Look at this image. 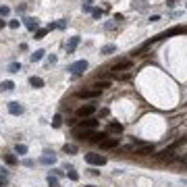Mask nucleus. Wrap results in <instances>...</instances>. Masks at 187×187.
<instances>
[{"instance_id":"obj_30","label":"nucleus","mask_w":187,"mask_h":187,"mask_svg":"<svg viewBox=\"0 0 187 187\" xmlns=\"http://www.w3.org/2000/svg\"><path fill=\"white\" fill-rule=\"evenodd\" d=\"M21 25V21H17V19H13V21H8V27L11 29H17Z\"/></svg>"},{"instance_id":"obj_3","label":"nucleus","mask_w":187,"mask_h":187,"mask_svg":"<svg viewBox=\"0 0 187 187\" xmlns=\"http://www.w3.org/2000/svg\"><path fill=\"white\" fill-rule=\"evenodd\" d=\"M87 67H90V65H87V60H77V62H73V65L69 67V73L77 77V75H81V73H85V71H87Z\"/></svg>"},{"instance_id":"obj_40","label":"nucleus","mask_w":187,"mask_h":187,"mask_svg":"<svg viewBox=\"0 0 187 187\" xmlns=\"http://www.w3.org/2000/svg\"><path fill=\"white\" fill-rule=\"evenodd\" d=\"M7 185V179H0V187H4Z\"/></svg>"},{"instance_id":"obj_11","label":"nucleus","mask_w":187,"mask_h":187,"mask_svg":"<svg viewBox=\"0 0 187 187\" xmlns=\"http://www.w3.org/2000/svg\"><path fill=\"white\" fill-rule=\"evenodd\" d=\"M23 23H25V27H27L29 31H35V29H38V19H35V17H25Z\"/></svg>"},{"instance_id":"obj_24","label":"nucleus","mask_w":187,"mask_h":187,"mask_svg":"<svg viewBox=\"0 0 187 187\" xmlns=\"http://www.w3.org/2000/svg\"><path fill=\"white\" fill-rule=\"evenodd\" d=\"M60 125H62V117H60V114H54V118H52V127H54V129H58Z\"/></svg>"},{"instance_id":"obj_21","label":"nucleus","mask_w":187,"mask_h":187,"mask_svg":"<svg viewBox=\"0 0 187 187\" xmlns=\"http://www.w3.org/2000/svg\"><path fill=\"white\" fill-rule=\"evenodd\" d=\"M44 54H46L44 50H35L33 54H31V62H40L42 58H44Z\"/></svg>"},{"instance_id":"obj_31","label":"nucleus","mask_w":187,"mask_h":187,"mask_svg":"<svg viewBox=\"0 0 187 187\" xmlns=\"http://www.w3.org/2000/svg\"><path fill=\"white\" fill-rule=\"evenodd\" d=\"M67 27V19H58V23H56V29H65Z\"/></svg>"},{"instance_id":"obj_8","label":"nucleus","mask_w":187,"mask_h":187,"mask_svg":"<svg viewBox=\"0 0 187 187\" xmlns=\"http://www.w3.org/2000/svg\"><path fill=\"white\" fill-rule=\"evenodd\" d=\"M40 162H42V164H54V162H56V154L52 152V150H46L44 156L40 158Z\"/></svg>"},{"instance_id":"obj_22","label":"nucleus","mask_w":187,"mask_h":187,"mask_svg":"<svg viewBox=\"0 0 187 187\" xmlns=\"http://www.w3.org/2000/svg\"><path fill=\"white\" fill-rule=\"evenodd\" d=\"M15 154H19V156L27 154V145H25V144H17V145H15Z\"/></svg>"},{"instance_id":"obj_27","label":"nucleus","mask_w":187,"mask_h":187,"mask_svg":"<svg viewBox=\"0 0 187 187\" xmlns=\"http://www.w3.org/2000/svg\"><path fill=\"white\" fill-rule=\"evenodd\" d=\"M48 187H60V185H58V179L52 177V175H48Z\"/></svg>"},{"instance_id":"obj_5","label":"nucleus","mask_w":187,"mask_h":187,"mask_svg":"<svg viewBox=\"0 0 187 187\" xmlns=\"http://www.w3.org/2000/svg\"><path fill=\"white\" fill-rule=\"evenodd\" d=\"M100 94L102 91H98V90H81V91H77V98H81V100H91V98H100Z\"/></svg>"},{"instance_id":"obj_16","label":"nucleus","mask_w":187,"mask_h":187,"mask_svg":"<svg viewBox=\"0 0 187 187\" xmlns=\"http://www.w3.org/2000/svg\"><path fill=\"white\" fill-rule=\"evenodd\" d=\"M15 90V83L13 81H0V91H13Z\"/></svg>"},{"instance_id":"obj_17","label":"nucleus","mask_w":187,"mask_h":187,"mask_svg":"<svg viewBox=\"0 0 187 187\" xmlns=\"http://www.w3.org/2000/svg\"><path fill=\"white\" fill-rule=\"evenodd\" d=\"M158 158H160V160H166V162H173L177 156H175L173 152H166V150H164V152H160V154H158Z\"/></svg>"},{"instance_id":"obj_1","label":"nucleus","mask_w":187,"mask_h":187,"mask_svg":"<svg viewBox=\"0 0 187 187\" xmlns=\"http://www.w3.org/2000/svg\"><path fill=\"white\" fill-rule=\"evenodd\" d=\"M94 112H96V104H81L75 110V114H77V118H90Z\"/></svg>"},{"instance_id":"obj_9","label":"nucleus","mask_w":187,"mask_h":187,"mask_svg":"<svg viewBox=\"0 0 187 187\" xmlns=\"http://www.w3.org/2000/svg\"><path fill=\"white\" fill-rule=\"evenodd\" d=\"M8 112L19 117V114H23V112H25V108H23V104H19V102H8Z\"/></svg>"},{"instance_id":"obj_18","label":"nucleus","mask_w":187,"mask_h":187,"mask_svg":"<svg viewBox=\"0 0 187 187\" xmlns=\"http://www.w3.org/2000/svg\"><path fill=\"white\" fill-rule=\"evenodd\" d=\"M112 52H117V46H114V44H106V46H102V50H100V54H112Z\"/></svg>"},{"instance_id":"obj_10","label":"nucleus","mask_w":187,"mask_h":187,"mask_svg":"<svg viewBox=\"0 0 187 187\" xmlns=\"http://www.w3.org/2000/svg\"><path fill=\"white\" fill-rule=\"evenodd\" d=\"M79 42H81L79 35H73V38H71L69 44H67V54H73V52H75V48L79 46Z\"/></svg>"},{"instance_id":"obj_12","label":"nucleus","mask_w":187,"mask_h":187,"mask_svg":"<svg viewBox=\"0 0 187 187\" xmlns=\"http://www.w3.org/2000/svg\"><path fill=\"white\" fill-rule=\"evenodd\" d=\"M131 7L135 8V11H139V13H144V11H148V8H150V4H148L145 0H135Z\"/></svg>"},{"instance_id":"obj_25","label":"nucleus","mask_w":187,"mask_h":187,"mask_svg":"<svg viewBox=\"0 0 187 187\" xmlns=\"http://www.w3.org/2000/svg\"><path fill=\"white\" fill-rule=\"evenodd\" d=\"M4 162H7V164H17V156H13V154H7V156H4Z\"/></svg>"},{"instance_id":"obj_33","label":"nucleus","mask_w":187,"mask_h":187,"mask_svg":"<svg viewBox=\"0 0 187 187\" xmlns=\"http://www.w3.org/2000/svg\"><path fill=\"white\" fill-rule=\"evenodd\" d=\"M91 17H94V19H100V17H102V11H100V8H94V11H91Z\"/></svg>"},{"instance_id":"obj_38","label":"nucleus","mask_w":187,"mask_h":187,"mask_svg":"<svg viewBox=\"0 0 187 187\" xmlns=\"http://www.w3.org/2000/svg\"><path fill=\"white\" fill-rule=\"evenodd\" d=\"M56 62V56H48V65H54Z\"/></svg>"},{"instance_id":"obj_37","label":"nucleus","mask_w":187,"mask_h":187,"mask_svg":"<svg viewBox=\"0 0 187 187\" xmlns=\"http://www.w3.org/2000/svg\"><path fill=\"white\" fill-rule=\"evenodd\" d=\"M156 21H160V17L158 15H152V17H150V23H156Z\"/></svg>"},{"instance_id":"obj_2","label":"nucleus","mask_w":187,"mask_h":187,"mask_svg":"<svg viewBox=\"0 0 187 187\" xmlns=\"http://www.w3.org/2000/svg\"><path fill=\"white\" fill-rule=\"evenodd\" d=\"M85 162L91 164V166H104V164H106V158H104L102 154L90 152V154H85Z\"/></svg>"},{"instance_id":"obj_29","label":"nucleus","mask_w":187,"mask_h":187,"mask_svg":"<svg viewBox=\"0 0 187 187\" xmlns=\"http://www.w3.org/2000/svg\"><path fill=\"white\" fill-rule=\"evenodd\" d=\"M81 11L83 13H91V11H94V8H91V2H85V4L81 7Z\"/></svg>"},{"instance_id":"obj_13","label":"nucleus","mask_w":187,"mask_h":187,"mask_svg":"<svg viewBox=\"0 0 187 187\" xmlns=\"http://www.w3.org/2000/svg\"><path fill=\"white\" fill-rule=\"evenodd\" d=\"M29 85H31V87H35V90H40V87H44V79H42V77L31 75V77H29Z\"/></svg>"},{"instance_id":"obj_26","label":"nucleus","mask_w":187,"mask_h":187,"mask_svg":"<svg viewBox=\"0 0 187 187\" xmlns=\"http://www.w3.org/2000/svg\"><path fill=\"white\" fill-rule=\"evenodd\" d=\"M46 33H48V29H38V31L33 33V40H42Z\"/></svg>"},{"instance_id":"obj_7","label":"nucleus","mask_w":187,"mask_h":187,"mask_svg":"<svg viewBox=\"0 0 187 187\" xmlns=\"http://www.w3.org/2000/svg\"><path fill=\"white\" fill-rule=\"evenodd\" d=\"M133 67V60H129V58H125V60H118L112 65V71H125V69H131Z\"/></svg>"},{"instance_id":"obj_41","label":"nucleus","mask_w":187,"mask_h":187,"mask_svg":"<svg viewBox=\"0 0 187 187\" xmlns=\"http://www.w3.org/2000/svg\"><path fill=\"white\" fill-rule=\"evenodd\" d=\"M87 187H94V185H87Z\"/></svg>"},{"instance_id":"obj_6","label":"nucleus","mask_w":187,"mask_h":187,"mask_svg":"<svg viewBox=\"0 0 187 187\" xmlns=\"http://www.w3.org/2000/svg\"><path fill=\"white\" fill-rule=\"evenodd\" d=\"M98 125H100V123H98L96 118H91V117H90V118H83V121H79V129H87V131H94Z\"/></svg>"},{"instance_id":"obj_4","label":"nucleus","mask_w":187,"mask_h":187,"mask_svg":"<svg viewBox=\"0 0 187 187\" xmlns=\"http://www.w3.org/2000/svg\"><path fill=\"white\" fill-rule=\"evenodd\" d=\"M98 144H100L102 150H112V148H117V145L121 144V139L118 137H104L102 141H98Z\"/></svg>"},{"instance_id":"obj_28","label":"nucleus","mask_w":187,"mask_h":187,"mask_svg":"<svg viewBox=\"0 0 187 187\" xmlns=\"http://www.w3.org/2000/svg\"><path fill=\"white\" fill-rule=\"evenodd\" d=\"M67 175H69V179H71V181H79V175H77L75 171L71 168V166H69V171H67Z\"/></svg>"},{"instance_id":"obj_14","label":"nucleus","mask_w":187,"mask_h":187,"mask_svg":"<svg viewBox=\"0 0 187 187\" xmlns=\"http://www.w3.org/2000/svg\"><path fill=\"white\" fill-rule=\"evenodd\" d=\"M152 152H154V145L152 144H145V145H141L135 154H137V156H148V154H152Z\"/></svg>"},{"instance_id":"obj_20","label":"nucleus","mask_w":187,"mask_h":187,"mask_svg":"<svg viewBox=\"0 0 187 187\" xmlns=\"http://www.w3.org/2000/svg\"><path fill=\"white\" fill-rule=\"evenodd\" d=\"M108 131H110V133H121V131H123V125H121V123H110V125H108Z\"/></svg>"},{"instance_id":"obj_34","label":"nucleus","mask_w":187,"mask_h":187,"mask_svg":"<svg viewBox=\"0 0 187 187\" xmlns=\"http://www.w3.org/2000/svg\"><path fill=\"white\" fill-rule=\"evenodd\" d=\"M23 166H27V168H31V166H33V160H31V158H25V160H23Z\"/></svg>"},{"instance_id":"obj_35","label":"nucleus","mask_w":187,"mask_h":187,"mask_svg":"<svg viewBox=\"0 0 187 187\" xmlns=\"http://www.w3.org/2000/svg\"><path fill=\"white\" fill-rule=\"evenodd\" d=\"M50 175H52V177H62V173L58 171V168H52V171H50Z\"/></svg>"},{"instance_id":"obj_39","label":"nucleus","mask_w":187,"mask_h":187,"mask_svg":"<svg viewBox=\"0 0 187 187\" xmlns=\"http://www.w3.org/2000/svg\"><path fill=\"white\" fill-rule=\"evenodd\" d=\"M7 25H8L7 21H4V19H0V29H2V27H7Z\"/></svg>"},{"instance_id":"obj_36","label":"nucleus","mask_w":187,"mask_h":187,"mask_svg":"<svg viewBox=\"0 0 187 187\" xmlns=\"http://www.w3.org/2000/svg\"><path fill=\"white\" fill-rule=\"evenodd\" d=\"M0 177H2V179H7V177H8V171H7V168H0Z\"/></svg>"},{"instance_id":"obj_19","label":"nucleus","mask_w":187,"mask_h":187,"mask_svg":"<svg viewBox=\"0 0 187 187\" xmlns=\"http://www.w3.org/2000/svg\"><path fill=\"white\" fill-rule=\"evenodd\" d=\"M62 152H65V154H77V145L65 144V145H62Z\"/></svg>"},{"instance_id":"obj_32","label":"nucleus","mask_w":187,"mask_h":187,"mask_svg":"<svg viewBox=\"0 0 187 187\" xmlns=\"http://www.w3.org/2000/svg\"><path fill=\"white\" fill-rule=\"evenodd\" d=\"M8 13H11L8 7H0V17H8Z\"/></svg>"},{"instance_id":"obj_15","label":"nucleus","mask_w":187,"mask_h":187,"mask_svg":"<svg viewBox=\"0 0 187 187\" xmlns=\"http://www.w3.org/2000/svg\"><path fill=\"white\" fill-rule=\"evenodd\" d=\"M94 90H98V91H102V90H106V87H110V79H102V81H96L94 85H91Z\"/></svg>"},{"instance_id":"obj_23","label":"nucleus","mask_w":187,"mask_h":187,"mask_svg":"<svg viewBox=\"0 0 187 187\" xmlns=\"http://www.w3.org/2000/svg\"><path fill=\"white\" fill-rule=\"evenodd\" d=\"M21 71V62H11L8 65V73H19Z\"/></svg>"}]
</instances>
